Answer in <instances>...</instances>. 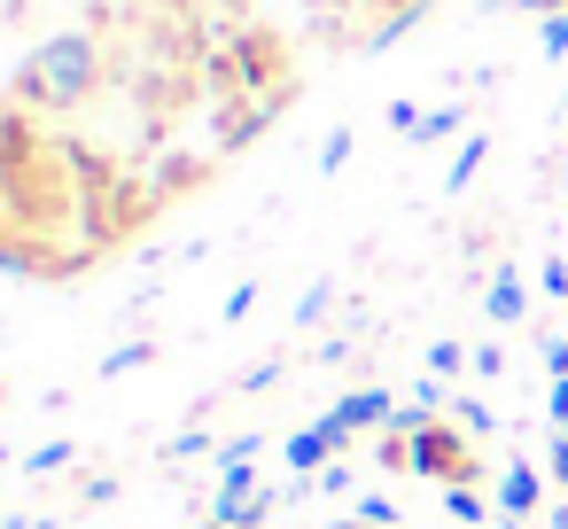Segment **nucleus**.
<instances>
[{"instance_id": "nucleus-1", "label": "nucleus", "mask_w": 568, "mask_h": 529, "mask_svg": "<svg viewBox=\"0 0 568 529\" xmlns=\"http://www.w3.org/2000/svg\"><path fill=\"white\" fill-rule=\"evenodd\" d=\"M420 467L436 475V482H475L483 467H475V451L444 428V420H420Z\"/></svg>"}, {"instance_id": "nucleus-2", "label": "nucleus", "mask_w": 568, "mask_h": 529, "mask_svg": "<svg viewBox=\"0 0 568 529\" xmlns=\"http://www.w3.org/2000/svg\"><path fill=\"white\" fill-rule=\"evenodd\" d=\"M529 498H537V482H529V467H514V482H506V506H514V513H521V506H529Z\"/></svg>"}, {"instance_id": "nucleus-3", "label": "nucleus", "mask_w": 568, "mask_h": 529, "mask_svg": "<svg viewBox=\"0 0 568 529\" xmlns=\"http://www.w3.org/2000/svg\"><path fill=\"white\" fill-rule=\"evenodd\" d=\"M211 529H234V521H211Z\"/></svg>"}]
</instances>
